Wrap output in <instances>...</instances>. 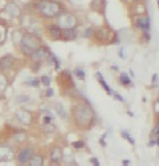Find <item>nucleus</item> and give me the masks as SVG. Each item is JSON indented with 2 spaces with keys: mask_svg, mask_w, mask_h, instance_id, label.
<instances>
[{
  "mask_svg": "<svg viewBox=\"0 0 159 166\" xmlns=\"http://www.w3.org/2000/svg\"><path fill=\"white\" fill-rule=\"evenodd\" d=\"M74 75H76V77H78L80 80H85V72H83V69L76 68V71H74Z\"/></svg>",
  "mask_w": 159,
  "mask_h": 166,
  "instance_id": "21",
  "label": "nucleus"
},
{
  "mask_svg": "<svg viewBox=\"0 0 159 166\" xmlns=\"http://www.w3.org/2000/svg\"><path fill=\"white\" fill-rule=\"evenodd\" d=\"M113 97H115L118 101H121V102H123V101H124V98H123L120 94H118V93H113Z\"/></svg>",
  "mask_w": 159,
  "mask_h": 166,
  "instance_id": "31",
  "label": "nucleus"
},
{
  "mask_svg": "<svg viewBox=\"0 0 159 166\" xmlns=\"http://www.w3.org/2000/svg\"><path fill=\"white\" fill-rule=\"evenodd\" d=\"M38 12L46 18H54L61 13V7L59 3L54 0H41L37 4Z\"/></svg>",
  "mask_w": 159,
  "mask_h": 166,
  "instance_id": "2",
  "label": "nucleus"
},
{
  "mask_svg": "<svg viewBox=\"0 0 159 166\" xmlns=\"http://www.w3.org/2000/svg\"><path fill=\"white\" fill-rule=\"evenodd\" d=\"M4 33H5V29H4V28L0 26V43H1V42L4 41V37H5Z\"/></svg>",
  "mask_w": 159,
  "mask_h": 166,
  "instance_id": "25",
  "label": "nucleus"
},
{
  "mask_svg": "<svg viewBox=\"0 0 159 166\" xmlns=\"http://www.w3.org/2000/svg\"><path fill=\"white\" fill-rule=\"evenodd\" d=\"M61 29H73L77 25V17L71 12H61L57 16V24Z\"/></svg>",
  "mask_w": 159,
  "mask_h": 166,
  "instance_id": "4",
  "label": "nucleus"
},
{
  "mask_svg": "<svg viewBox=\"0 0 159 166\" xmlns=\"http://www.w3.org/2000/svg\"><path fill=\"white\" fill-rule=\"evenodd\" d=\"M52 95H54V89H52V88H48V86H47L46 97H52Z\"/></svg>",
  "mask_w": 159,
  "mask_h": 166,
  "instance_id": "26",
  "label": "nucleus"
},
{
  "mask_svg": "<svg viewBox=\"0 0 159 166\" xmlns=\"http://www.w3.org/2000/svg\"><path fill=\"white\" fill-rule=\"evenodd\" d=\"M33 154H34V149L27 147V148H24L20 150V153L17 154V162L20 165H25L27 164V162L30 161V158L33 157Z\"/></svg>",
  "mask_w": 159,
  "mask_h": 166,
  "instance_id": "5",
  "label": "nucleus"
},
{
  "mask_svg": "<svg viewBox=\"0 0 159 166\" xmlns=\"http://www.w3.org/2000/svg\"><path fill=\"white\" fill-rule=\"evenodd\" d=\"M120 81H121V84H123V85H125V86H128L130 84V80L128 78L127 73H121V75H120Z\"/></svg>",
  "mask_w": 159,
  "mask_h": 166,
  "instance_id": "20",
  "label": "nucleus"
},
{
  "mask_svg": "<svg viewBox=\"0 0 159 166\" xmlns=\"http://www.w3.org/2000/svg\"><path fill=\"white\" fill-rule=\"evenodd\" d=\"M158 5H159V0H158Z\"/></svg>",
  "mask_w": 159,
  "mask_h": 166,
  "instance_id": "36",
  "label": "nucleus"
},
{
  "mask_svg": "<svg viewBox=\"0 0 159 166\" xmlns=\"http://www.w3.org/2000/svg\"><path fill=\"white\" fill-rule=\"evenodd\" d=\"M123 164H124V165H129L130 161H128V160H124V161H123Z\"/></svg>",
  "mask_w": 159,
  "mask_h": 166,
  "instance_id": "34",
  "label": "nucleus"
},
{
  "mask_svg": "<svg viewBox=\"0 0 159 166\" xmlns=\"http://www.w3.org/2000/svg\"><path fill=\"white\" fill-rule=\"evenodd\" d=\"M29 101V97L27 95H24V97H18L17 98V102H27Z\"/></svg>",
  "mask_w": 159,
  "mask_h": 166,
  "instance_id": "27",
  "label": "nucleus"
},
{
  "mask_svg": "<svg viewBox=\"0 0 159 166\" xmlns=\"http://www.w3.org/2000/svg\"><path fill=\"white\" fill-rule=\"evenodd\" d=\"M157 131H158V137H157V144L159 145V128L157 129Z\"/></svg>",
  "mask_w": 159,
  "mask_h": 166,
  "instance_id": "35",
  "label": "nucleus"
},
{
  "mask_svg": "<svg viewBox=\"0 0 159 166\" xmlns=\"http://www.w3.org/2000/svg\"><path fill=\"white\" fill-rule=\"evenodd\" d=\"M16 118H17L21 123H24V124H30V123H32V119H33L32 112L26 111V110H18L16 112Z\"/></svg>",
  "mask_w": 159,
  "mask_h": 166,
  "instance_id": "7",
  "label": "nucleus"
},
{
  "mask_svg": "<svg viewBox=\"0 0 159 166\" xmlns=\"http://www.w3.org/2000/svg\"><path fill=\"white\" fill-rule=\"evenodd\" d=\"M20 46H21V50L25 55H30L35 51L37 49L41 47V41L37 35H34L33 33H26L21 37V41H20Z\"/></svg>",
  "mask_w": 159,
  "mask_h": 166,
  "instance_id": "3",
  "label": "nucleus"
},
{
  "mask_svg": "<svg viewBox=\"0 0 159 166\" xmlns=\"http://www.w3.org/2000/svg\"><path fill=\"white\" fill-rule=\"evenodd\" d=\"M41 81H42V84H43L44 86H48L50 83H51V78H50L47 75H43V76L41 77Z\"/></svg>",
  "mask_w": 159,
  "mask_h": 166,
  "instance_id": "23",
  "label": "nucleus"
},
{
  "mask_svg": "<svg viewBox=\"0 0 159 166\" xmlns=\"http://www.w3.org/2000/svg\"><path fill=\"white\" fill-rule=\"evenodd\" d=\"M7 85H8L7 78H5L3 75H0V93H3L5 89H7Z\"/></svg>",
  "mask_w": 159,
  "mask_h": 166,
  "instance_id": "18",
  "label": "nucleus"
},
{
  "mask_svg": "<svg viewBox=\"0 0 159 166\" xmlns=\"http://www.w3.org/2000/svg\"><path fill=\"white\" fill-rule=\"evenodd\" d=\"M50 56V52L47 51L46 49H43V47H39V49H37L32 54V58L34 59L35 61H42L44 60V59H47Z\"/></svg>",
  "mask_w": 159,
  "mask_h": 166,
  "instance_id": "10",
  "label": "nucleus"
},
{
  "mask_svg": "<svg viewBox=\"0 0 159 166\" xmlns=\"http://www.w3.org/2000/svg\"><path fill=\"white\" fill-rule=\"evenodd\" d=\"M5 9H7V12L9 13L11 16H13V17H17V16H20V8H18L17 5L15 4V3H9V4H7Z\"/></svg>",
  "mask_w": 159,
  "mask_h": 166,
  "instance_id": "15",
  "label": "nucleus"
},
{
  "mask_svg": "<svg viewBox=\"0 0 159 166\" xmlns=\"http://www.w3.org/2000/svg\"><path fill=\"white\" fill-rule=\"evenodd\" d=\"M90 164H93V165H97V166H98V165H99V161L95 158V157H93V158H90Z\"/></svg>",
  "mask_w": 159,
  "mask_h": 166,
  "instance_id": "30",
  "label": "nucleus"
},
{
  "mask_svg": "<svg viewBox=\"0 0 159 166\" xmlns=\"http://www.w3.org/2000/svg\"><path fill=\"white\" fill-rule=\"evenodd\" d=\"M29 165H32V166H42L44 164V160H43V157L42 156H38V157H34L33 156L32 158H30V161L27 162Z\"/></svg>",
  "mask_w": 159,
  "mask_h": 166,
  "instance_id": "16",
  "label": "nucleus"
},
{
  "mask_svg": "<svg viewBox=\"0 0 159 166\" xmlns=\"http://www.w3.org/2000/svg\"><path fill=\"white\" fill-rule=\"evenodd\" d=\"M119 56H120V58H125V55L123 54V50H120V51H119Z\"/></svg>",
  "mask_w": 159,
  "mask_h": 166,
  "instance_id": "33",
  "label": "nucleus"
},
{
  "mask_svg": "<svg viewBox=\"0 0 159 166\" xmlns=\"http://www.w3.org/2000/svg\"><path fill=\"white\" fill-rule=\"evenodd\" d=\"M73 147L76 149H82L83 147H85V143L82 141V140H78V141H74L73 143Z\"/></svg>",
  "mask_w": 159,
  "mask_h": 166,
  "instance_id": "24",
  "label": "nucleus"
},
{
  "mask_svg": "<svg viewBox=\"0 0 159 166\" xmlns=\"http://www.w3.org/2000/svg\"><path fill=\"white\" fill-rule=\"evenodd\" d=\"M25 84L33 86V88H37V86H39V80H38V78H30V80L25 81Z\"/></svg>",
  "mask_w": 159,
  "mask_h": 166,
  "instance_id": "19",
  "label": "nucleus"
},
{
  "mask_svg": "<svg viewBox=\"0 0 159 166\" xmlns=\"http://www.w3.org/2000/svg\"><path fill=\"white\" fill-rule=\"evenodd\" d=\"M15 64V58L12 55H4L3 58H0V68L7 71V69H11Z\"/></svg>",
  "mask_w": 159,
  "mask_h": 166,
  "instance_id": "8",
  "label": "nucleus"
},
{
  "mask_svg": "<svg viewBox=\"0 0 159 166\" xmlns=\"http://www.w3.org/2000/svg\"><path fill=\"white\" fill-rule=\"evenodd\" d=\"M47 34L50 35V38L51 39H59L61 38V28L59 25H50L48 28H47Z\"/></svg>",
  "mask_w": 159,
  "mask_h": 166,
  "instance_id": "12",
  "label": "nucleus"
},
{
  "mask_svg": "<svg viewBox=\"0 0 159 166\" xmlns=\"http://www.w3.org/2000/svg\"><path fill=\"white\" fill-rule=\"evenodd\" d=\"M91 34H93V29H86V32H85V37H86V38H89V37H91Z\"/></svg>",
  "mask_w": 159,
  "mask_h": 166,
  "instance_id": "28",
  "label": "nucleus"
},
{
  "mask_svg": "<svg viewBox=\"0 0 159 166\" xmlns=\"http://www.w3.org/2000/svg\"><path fill=\"white\" fill-rule=\"evenodd\" d=\"M95 77L98 78V81H99V84H100V85H102V88L104 89V90L107 92L110 95H113V93H115V92H113L112 89H111L110 86L107 85V83H106V80H104V78H103V76H102V73H100V72H97V73H95Z\"/></svg>",
  "mask_w": 159,
  "mask_h": 166,
  "instance_id": "13",
  "label": "nucleus"
},
{
  "mask_svg": "<svg viewBox=\"0 0 159 166\" xmlns=\"http://www.w3.org/2000/svg\"><path fill=\"white\" fill-rule=\"evenodd\" d=\"M64 154H63V148L61 147H54L50 152V160H51L52 164H59L63 160Z\"/></svg>",
  "mask_w": 159,
  "mask_h": 166,
  "instance_id": "6",
  "label": "nucleus"
},
{
  "mask_svg": "<svg viewBox=\"0 0 159 166\" xmlns=\"http://www.w3.org/2000/svg\"><path fill=\"white\" fill-rule=\"evenodd\" d=\"M72 115H73L76 126L82 129L90 128L95 120V114H94L93 109L88 105H82V103L74 106L72 110Z\"/></svg>",
  "mask_w": 159,
  "mask_h": 166,
  "instance_id": "1",
  "label": "nucleus"
},
{
  "mask_svg": "<svg viewBox=\"0 0 159 166\" xmlns=\"http://www.w3.org/2000/svg\"><path fill=\"white\" fill-rule=\"evenodd\" d=\"M76 38V32L73 29H63L61 30V39L63 41H73Z\"/></svg>",
  "mask_w": 159,
  "mask_h": 166,
  "instance_id": "14",
  "label": "nucleus"
},
{
  "mask_svg": "<svg viewBox=\"0 0 159 166\" xmlns=\"http://www.w3.org/2000/svg\"><path fill=\"white\" fill-rule=\"evenodd\" d=\"M121 136L124 137L125 140H128V141H129V143H130V144H132V145H134V140H133L132 137H130V135L128 134L127 131H121Z\"/></svg>",
  "mask_w": 159,
  "mask_h": 166,
  "instance_id": "22",
  "label": "nucleus"
},
{
  "mask_svg": "<svg viewBox=\"0 0 159 166\" xmlns=\"http://www.w3.org/2000/svg\"><path fill=\"white\" fill-rule=\"evenodd\" d=\"M51 120H52V117H51V115H46V117H44V123H46V124H47V123H50V122H51Z\"/></svg>",
  "mask_w": 159,
  "mask_h": 166,
  "instance_id": "29",
  "label": "nucleus"
},
{
  "mask_svg": "<svg viewBox=\"0 0 159 166\" xmlns=\"http://www.w3.org/2000/svg\"><path fill=\"white\" fill-rule=\"evenodd\" d=\"M157 80H158V76L154 75V76H153V83L155 84V86H157Z\"/></svg>",
  "mask_w": 159,
  "mask_h": 166,
  "instance_id": "32",
  "label": "nucleus"
},
{
  "mask_svg": "<svg viewBox=\"0 0 159 166\" xmlns=\"http://www.w3.org/2000/svg\"><path fill=\"white\" fill-rule=\"evenodd\" d=\"M13 156H15V153L11 147H7V145L0 147V161H9L13 158Z\"/></svg>",
  "mask_w": 159,
  "mask_h": 166,
  "instance_id": "9",
  "label": "nucleus"
},
{
  "mask_svg": "<svg viewBox=\"0 0 159 166\" xmlns=\"http://www.w3.org/2000/svg\"><path fill=\"white\" fill-rule=\"evenodd\" d=\"M55 109H56V111H57V114H59V117H61L63 119H65V118H67V112H65V109H64V106L61 105V103H56Z\"/></svg>",
  "mask_w": 159,
  "mask_h": 166,
  "instance_id": "17",
  "label": "nucleus"
},
{
  "mask_svg": "<svg viewBox=\"0 0 159 166\" xmlns=\"http://www.w3.org/2000/svg\"><path fill=\"white\" fill-rule=\"evenodd\" d=\"M136 25H137V28H139L142 32L149 33V29H150V18L147 17V16H141V17H138L137 22H136Z\"/></svg>",
  "mask_w": 159,
  "mask_h": 166,
  "instance_id": "11",
  "label": "nucleus"
}]
</instances>
